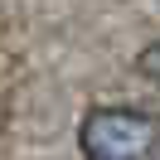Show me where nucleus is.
I'll return each instance as SVG.
<instances>
[{
	"label": "nucleus",
	"instance_id": "obj_1",
	"mask_svg": "<svg viewBox=\"0 0 160 160\" xmlns=\"http://www.w3.org/2000/svg\"><path fill=\"white\" fill-rule=\"evenodd\" d=\"M160 146V121L136 107H97L78 126L82 160H150Z\"/></svg>",
	"mask_w": 160,
	"mask_h": 160
},
{
	"label": "nucleus",
	"instance_id": "obj_2",
	"mask_svg": "<svg viewBox=\"0 0 160 160\" xmlns=\"http://www.w3.org/2000/svg\"><path fill=\"white\" fill-rule=\"evenodd\" d=\"M136 68H141V73H146V78H150V82L160 88V44H150V49H141Z\"/></svg>",
	"mask_w": 160,
	"mask_h": 160
}]
</instances>
